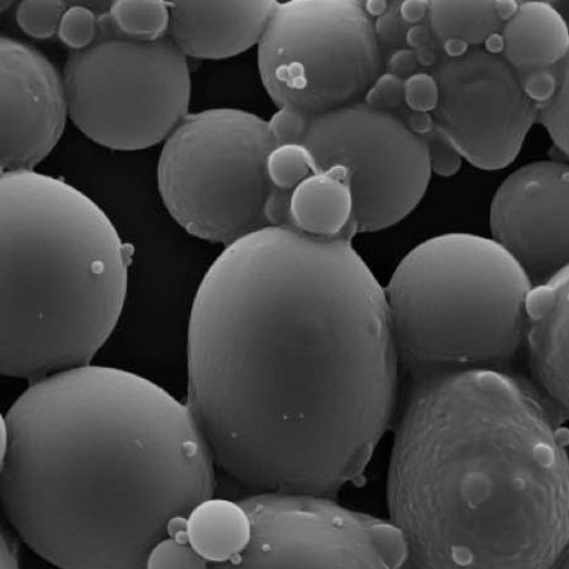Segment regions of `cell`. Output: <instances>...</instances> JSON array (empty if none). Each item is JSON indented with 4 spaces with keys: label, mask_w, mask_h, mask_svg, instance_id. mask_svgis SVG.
Masks as SVG:
<instances>
[{
    "label": "cell",
    "mask_w": 569,
    "mask_h": 569,
    "mask_svg": "<svg viewBox=\"0 0 569 569\" xmlns=\"http://www.w3.org/2000/svg\"><path fill=\"white\" fill-rule=\"evenodd\" d=\"M351 240L263 228L228 246L197 290L188 407L216 466L260 493L340 491L391 425L386 292Z\"/></svg>",
    "instance_id": "6da1fadb"
},
{
    "label": "cell",
    "mask_w": 569,
    "mask_h": 569,
    "mask_svg": "<svg viewBox=\"0 0 569 569\" xmlns=\"http://www.w3.org/2000/svg\"><path fill=\"white\" fill-rule=\"evenodd\" d=\"M2 436L6 519L59 569H146L214 495L216 461L191 409L120 368L39 379Z\"/></svg>",
    "instance_id": "7a4b0ae2"
},
{
    "label": "cell",
    "mask_w": 569,
    "mask_h": 569,
    "mask_svg": "<svg viewBox=\"0 0 569 569\" xmlns=\"http://www.w3.org/2000/svg\"><path fill=\"white\" fill-rule=\"evenodd\" d=\"M563 419L502 371L416 377L387 481L416 569H553L569 546Z\"/></svg>",
    "instance_id": "3957f363"
},
{
    "label": "cell",
    "mask_w": 569,
    "mask_h": 569,
    "mask_svg": "<svg viewBox=\"0 0 569 569\" xmlns=\"http://www.w3.org/2000/svg\"><path fill=\"white\" fill-rule=\"evenodd\" d=\"M2 373L89 366L120 320L132 248L61 179L2 172Z\"/></svg>",
    "instance_id": "277c9868"
},
{
    "label": "cell",
    "mask_w": 569,
    "mask_h": 569,
    "mask_svg": "<svg viewBox=\"0 0 569 569\" xmlns=\"http://www.w3.org/2000/svg\"><path fill=\"white\" fill-rule=\"evenodd\" d=\"M532 290L493 239L450 233L421 242L385 289L399 361L416 377L502 371L526 342Z\"/></svg>",
    "instance_id": "5b68a950"
},
{
    "label": "cell",
    "mask_w": 569,
    "mask_h": 569,
    "mask_svg": "<svg viewBox=\"0 0 569 569\" xmlns=\"http://www.w3.org/2000/svg\"><path fill=\"white\" fill-rule=\"evenodd\" d=\"M276 147L269 123L254 113H189L158 161L163 204L189 234L227 247L268 228L267 161Z\"/></svg>",
    "instance_id": "8992f818"
},
{
    "label": "cell",
    "mask_w": 569,
    "mask_h": 569,
    "mask_svg": "<svg viewBox=\"0 0 569 569\" xmlns=\"http://www.w3.org/2000/svg\"><path fill=\"white\" fill-rule=\"evenodd\" d=\"M69 116L91 141L113 151L150 149L187 118L191 72L171 37L126 39L99 17V36L71 51L64 69Z\"/></svg>",
    "instance_id": "52a82bcc"
},
{
    "label": "cell",
    "mask_w": 569,
    "mask_h": 569,
    "mask_svg": "<svg viewBox=\"0 0 569 569\" xmlns=\"http://www.w3.org/2000/svg\"><path fill=\"white\" fill-rule=\"evenodd\" d=\"M258 67L279 109L315 118L362 102L386 60L363 2L291 0L273 9L258 44Z\"/></svg>",
    "instance_id": "ba28073f"
},
{
    "label": "cell",
    "mask_w": 569,
    "mask_h": 569,
    "mask_svg": "<svg viewBox=\"0 0 569 569\" xmlns=\"http://www.w3.org/2000/svg\"><path fill=\"white\" fill-rule=\"evenodd\" d=\"M254 525L244 552L209 569H405L406 536L328 498L262 492L240 500Z\"/></svg>",
    "instance_id": "9c48e42d"
},
{
    "label": "cell",
    "mask_w": 569,
    "mask_h": 569,
    "mask_svg": "<svg viewBox=\"0 0 569 569\" xmlns=\"http://www.w3.org/2000/svg\"><path fill=\"white\" fill-rule=\"evenodd\" d=\"M319 171L349 173L357 233L403 220L427 193L431 167L426 142L397 113L365 102L315 116L305 141Z\"/></svg>",
    "instance_id": "30bf717a"
},
{
    "label": "cell",
    "mask_w": 569,
    "mask_h": 569,
    "mask_svg": "<svg viewBox=\"0 0 569 569\" xmlns=\"http://www.w3.org/2000/svg\"><path fill=\"white\" fill-rule=\"evenodd\" d=\"M433 76L439 87L437 129L480 170L510 166L539 121L540 109L509 62L482 47L470 48L459 57H442Z\"/></svg>",
    "instance_id": "8fae6325"
},
{
    "label": "cell",
    "mask_w": 569,
    "mask_h": 569,
    "mask_svg": "<svg viewBox=\"0 0 569 569\" xmlns=\"http://www.w3.org/2000/svg\"><path fill=\"white\" fill-rule=\"evenodd\" d=\"M492 239L533 289L569 267V163L541 161L505 179L490 208Z\"/></svg>",
    "instance_id": "7c38bea8"
},
{
    "label": "cell",
    "mask_w": 569,
    "mask_h": 569,
    "mask_svg": "<svg viewBox=\"0 0 569 569\" xmlns=\"http://www.w3.org/2000/svg\"><path fill=\"white\" fill-rule=\"evenodd\" d=\"M2 172H28L46 160L69 114L64 78L37 48L0 39Z\"/></svg>",
    "instance_id": "4fadbf2b"
},
{
    "label": "cell",
    "mask_w": 569,
    "mask_h": 569,
    "mask_svg": "<svg viewBox=\"0 0 569 569\" xmlns=\"http://www.w3.org/2000/svg\"><path fill=\"white\" fill-rule=\"evenodd\" d=\"M277 3L172 2L170 37L186 57H236L259 44Z\"/></svg>",
    "instance_id": "5bb4252c"
},
{
    "label": "cell",
    "mask_w": 569,
    "mask_h": 569,
    "mask_svg": "<svg viewBox=\"0 0 569 569\" xmlns=\"http://www.w3.org/2000/svg\"><path fill=\"white\" fill-rule=\"evenodd\" d=\"M525 343L536 388L569 419V267L532 290Z\"/></svg>",
    "instance_id": "9a60e30c"
},
{
    "label": "cell",
    "mask_w": 569,
    "mask_h": 569,
    "mask_svg": "<svg viewBox=\"0 0 569 569\" xmlns=\"http://www.w3.org/2000/svg\"><path fill=\"white\" fill-rule=\"evenodd\" d=\"M501 40V56L518 76L551 70L569 54L568 24L546 2L521 3L503 23Z\"/></svg>",
    "instance_id": "2e32d148"
},
{
    "label": "cell",
    "mask_w": 569,
    "mask_h": 569,
    "mask_svg": "<svg viewBox=\"0 0 569 569\" xmlns=\"http://www.w3.org/2000/svg\"><path fill=\"white\" fill-rule=\"evenodd\" d=\"M349 173L343 167L319 171L293 189L289 227L316 238L352 239L357 234Z\"/></svg>",
    "instance_id": "e0dca14e"
},
{
    "label": "cell",
    "mask_w": 569,
    "mask_h": 569,
    "mask_svg": "<svg viewBox=\"0 0 569 569\" xmlns=\"http://www.w3.org/2000/svg\"><path fill=\"white\" fill-rule=\"evenodd\" d=\"M254 533L251 516L240 501L210 498L186 523L188 542L209 565H223L247 550Z\"/></svg>",
    "instance_id": "ac0fdd59"
},
{
    "label": "cell",
    "mask_w": 569,
    "mask_h": 569,
    "mask_svg": "<svg viewBox=\"0 0 569 569\" xmlns=\"http://www.w3.org/2000/svg\"><path fill=\"white\" fill-rule=\"evenodd\" d=\"M428 23L441 47L458 41L478 48L503 27L497 2H429Z\"/></svg>",
    "instance_id": "d6986e66"
},
{
    "label": "cell",
    "mask_w": 569,
    "mask_h": 569,
    "mask_svg": "<svg viewBox=\"0 0 569 569\" xmlns=\"http://www.w3.org/2000/svg\"><path fill=\"white\" fill-rule=\"evenodd\" d=\"M107 16L119 36L136 41H158L170 37L171 7L167 2L118 0Z\"/></svg>",
    "instance_id": "ffe728a7"
},
{
    "label": "cell",
    "mask_w": 569,
    "mask_h": 569,
    "mask_svg": "<svg viewBox=\"0 0 569 569\" xmlns=\"http://www.w3.org/2000/svg\"><path fill=\"white\" fill-rule=\"evenodd\" d=\"M319 172L315 158L305 144L277 146L267 161V173L273 188L292 193L313 173Z\"/></svg>",
    "instance_id": "44dd1931"
},
{
    "label": "cell",
    "mask_w": 569,
    "mask_h": 569,
    "mask_svg": "<svg viewBox=\"0 0 569 569\" xmlns=\"http://www.w3.org/2000/svg\"><path fill=\"white\" fill-rule=\"evenodd\" d=\"M557 88L550 101L540 108L539 121L569 160V54L556 69Z\"/></svg>",
    "instance_id": "7402d4cb"
},
{
    "label": "cell",
    "mask_w": 569,
    "mask_h": 569,
    "mask_svg": "<svg viewBox=\"0 0 569 569\" xmlns=\"http://www.w3.org/2000/svg\"><path fill=\"white\" fill-rule=\"evenodd\" d=\"M64 2H22L17 9V23L24 33L36 39H48L58 34L62 16L67 12Z\"/></svg>",
    "instance_id": "603a6c76"
},
{
    "label": "cell",
    "mask_w": 569,
    "mask_h": 569,
    "mask_svg": "<svg viewBox=\"0 0 569 569\" xmlns=\"http://www.w3.org/2000/svg\"><path fill=\"white\" fill-rule=\"evenodd\" d=\"M210 565L200 557L187 536L166 537L158 542L147 558L146 569H209Z\"/></svg>",
    "instance_id": "cb8c5ba5"
},
{
    "label": "cell",
    "mask_w": 569,
    "mask_h": 569,
    "mask_svg": "<svg viewBox=\"0 0 569 569\" xmlns=\"http://www.w3.org/2000/svg\"><path fill=\"white\" fill-rule=\"evenodd\" d=\"M58 36L72 51L88 49L98 39L99 17L86 6H72L61 18Z\"/></svg>",
    "instance_id": "d4e9b609"
},
{
    "label": "cell",
    "mask_w": 569,
    "mask_h": 569,
    "mask_svg": "<svg viewBox=\"0 0 569 569\" xmlns=\"http://www.w3.org/2000/svg\"><path fill=\"white\" fill-rule=\"evenodd\" d=\"M313 118L297 109L281 108L272 116L269 123L277 146L305 144Z\"/></svg>",
    "instance_id": "484cf974"
},
{
    "label": "cell",
    "mask_w": 569,
    "mask_h": 569,
    "mask_svg": "<svg viewBox=\"0 0 569 569\" xmlns=\"http://www.w3.org/2000/svg\"><path fill=\"white\" fill-rule=\"evenodd\" d=\"M363 102L377 111L398 113L406 107L405 80L383 72L368 90Z\"/></svg>",
    "instance_id": "4316f807"
},
{
    "label": "cell",
    "mask_w": 569,
    "mask_h": 569,
    "mask_svg": "<svg viewBox=\"0 0 569 569\" xmlns=\"http://www.w3.org/2000/svg\"><path fill=\"white\" fill-rule=\"evenodd\" d=\"M426 142L431 172L438 176L449 177L459 172L461 154L455 143L440 130L436 129L421 137Z\"/></svg>",
    "instance_id": "83f0119b"
},
{
    "label": "cell",
    "mask_w": 569,
    "mask_h": 569,
    "mask_svg": "<svg viewBox=\"0 0 569 569\" xmlns=\"http://www.w3.org/2000/svg\"><path fill=\"white\" fill-rule=\"evenodd\" d=\"M405 99L409 110L433 113L439 102V87L433 73L417 72L406 79Z\"/></svg>",
    "instance_id": "f1b7e54d"
},
{
    "label": "cell",
    "mask_w": 569,
    "mask_h": 569,
    "mask_svg": "<svg viewBox=\"0 0 569 569\" xmlns=\"http://www.w3.org/2000/svg\"><path fill=\"white\" fill-rule=\"evenodd\" d=\"M400 2L387 4L385 13L376 22V33L382 49L407 48L408 27L399 13Z\"/></svg>",
    "instance_id": "f546056e"
},
{
    "label": "cell",
    "mask_w": 569,
    "mask_h": 569,
    "mask_svg": "<svg viewBox=\"0 0 569 569\" xmlns=\"http://www.w3.org/2000/svg\"><path fill=\"white\" fill-rule=\"evenodd\" d=\"M407 47L417 52L419 67H437L442 59V48L428 22L410 27L407 33Z\"/></svg>",
    "instance_id": "4dcf8cb0"
},
{
    "label": "cell",
    "mask_w": 569,
    "mask_h": 569,
    "mask_svg": "<svg viewBox=\"0 0 569 569\" xmlns=\"http://www.w3.org/2000/svg\"><path fill=\"white\" fill-rule=\"evenodd\" d=\"M419 68L417 52L410 48H400L391 51L386 61L387 72L395 73V76L403 80L415 76Z\"/></svg>",
    "instance_id": "1f68e13d"
},
{
    "label": "cell",
    "mask_w": 569,
    "mask_h": 569,
    "mask_svg": "<svg viewBox=\"0 0 569 569\" xmlns=\"http://www.w3.org/2000/svg\"><path fill=\"white\" fill-rule=\"evenodd\" d=\"M397 114L402 118L409 130L419 137H425L436 129L433 113L415 112L405 107Z\"/></svg>",
    "instance_id": "d6a6232c"
},
{
    "label": "cell",
    "mask_w": 569,
    "mask_h": 569,
    "mask_svg": "<svg viewBox=\"0 0 569 569\" xmlns=\"http://www.w3.org/2000/svg\"><path fill=\"white\" fill-rule=\"evenodd\" d=\"M400 17L408 27H415L428 22L429 2H400Z\"/></svg>",
    "instance_id": "836d02e7"
},
{
    "label": "cell",
    "mask_w": 569,
    "mask_h": 569,
    "mask_svg": "<svg viewBox=\"0 0 569 569\" xmlns=\"http://www.w3.org/2000/svg\"><path fill=\"white\" fill-rule=\"evenodd\" d=\"M2 569H22L17 536L7 529L2 531Z\"/></svg>",
    "instance_id": "e575fe53"
},
{
    "label": "cell",
    "mask_w": 569,
    "mask_h": 569,
    "mask_svg": "<svg viewBox=\"0 0 569 569\" xmlns=\"http://www.w3.org/2000/svg\"><path fill=\"white\" fill-rule=\"evenodd\" d=\"M553 569H569V546Z\"/></svg>",
    "instance_id": "d590c367"
}]
</instances>
